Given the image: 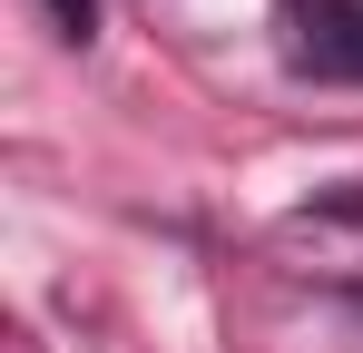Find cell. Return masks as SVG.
I'll list each match as a JSON object with an SVG mask.
<instances>
[{
	"label": "cell",
	"instance_id": "6da1fadb",
	"mask_svg": "<svg viewBox=\"0 0 363 353\" xmlns=\"http://www.w3.org/2000/svg\"><path fill=\"white\" fill-rule=\"evenodd\" d=\"M50 20H60L69 40H89V20H99V0H50Z\"/></svg>",
	"mask_w": 363,
	"mask_h": 353
}]
</instances>
